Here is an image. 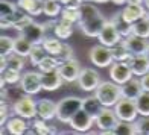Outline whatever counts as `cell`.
<instances>
[{
  "label": "cell",
  "mask_w": 149,
  "mask_h": 135,
  "mask_svg": "<svg viewBox=\"0 0 149 135\" xmlns=\"http://www.w3.org/2000/svg\"><path fill=\"white\" fill-rule=\"evenodd\" d=\"M22 11L23 9L18 5L8 2V0H0V28L2 30L14 28V24L24 15Z\"/></svg>",
  "instance_id": "cell-3"
},
{
  "label": "cell",
  "mask_w": 149,
  "mask_h": 135,
  "mask_svg": "<svg viewBox=\"0 0 149 135\" xmlns=\"http://www.w3.org/2000/svg\"><path fill=\"white\" fill-rule=\"evenodd\" d=\"M46 121L47 120H44V118H35L32 121V127L37 131V134H56V131L53 129V127H50L49 125H46Z\"/></svg>",
  "instance_id": "cell-38"
},
{
  "label": "cell",
  "mask_w": 149,
  "mask_h": 135,
  "mask_svg": "<svg viewBox=\"0 0 149 135\" xmlns=\"http://www.w3.org/2000/svg\"><path fill=\"white\" fill-rule=\"evenodd\" d=\"M82 108V99L76 96H69L64 97L58 102V109H56V118L61 123H69L70 118Z\"/></svg>",
  "instance_id": "cell-4"
},
{
  "label": "cell",
  "mask_w": 149,
  "mask_h": 135,
  "mask_svg": "<svg viewBox=\"0 0 149 135\" xmlns=\"http://www.w3.org/2000/svg\"><path fill=\"white\" fill-rule=\"evenodd\" d=\"M125 20H128L130 23H135L137 20L143 18L146 15V8L145 5H135V3H126L125 8L120 11Z\"/></svg>",
  "instance_id": "cell-19"
},
{
  "label": "cell",
  "mask_w": 149,
  "mask_h": 135,
  "mask_svg": "<svg viewBox=\"0 0 149 135\" xmlns=\"http://www.w3.org/2000/svg\"><path fill=\"white\" fill-rule=\"evenodd\" d=\"M114 134H119V135H132V134H137L135 132V125L134 121H123L120 120L116 129H114Z\"/></svg>",
  "instance_id": "cell-36"
},
{
  "label": "cell",
  "mask_w": 149,
  "mask_h": 135,
  "mask_svg": "<svg viewBox=\"0 0 149 135\" xmlns=\"http://www.w3.org/2000/svg\"><path fill=\"white\" fill-rule=\"evenodd\" d=\"M140 82H141V87H143L145 91H149V71L146 75H143L140 78Z\"/></svg>",
  "instance_id": "cell-46"
},
{
  "label": "cell",
  "mask_w": 149,
  "mask_h": 135,
  "mask_svg": "<svg viewBox=\"0 0 149 135\" xmlns=\"http://www.w3.org/2000/svg\"><path fill=\"white\" fill-rule=\"evenodd\" d=\"M132 33L134 35H139V37H143V38H149V18H148V15H145L143 18H140L135 23H132Z\"/></svg>",
  "instance_id": "cell-29"
},
{
  "label": "cell",
  "mask_w": 149,
  "mask_h": 135,
  "mask_svg": "<svg viewBox=\"0 0 149 135\" xmlns=\"http://www.w3.org/2000/svg\"><path fill=\"white\" fill-rule=\"evenodd\" d=\"M143 87H141V82L140 79H130L128 82H125L122 85V94H123V97H128V99H132L135 100L141 93H143Z\"/></svg>",
  "instance_id": "cell-21"
},
{
  "label": "cell",
  "mask_w": 149,
  "mask_h": 135,
  "mask_svg": "<svg viewBox=\"0 0 149 135\" xmlns=\"http://www.w3.org/2000/svg\"><path fill=\"white\" fill-rule=\"evenodd\" d=\"M17 5L32 17L43 14L44 11V0H17Z\"/></svg>",
  "instance_id": "cell-22"
},
{
  "label": "cell",
  "mask_w": 149,
  "mask_h": 135,
  "mask_svg": "<svg viewBox=\"0 0 149 135\" xmlns=\"http://www.w3.org/2000/svg\"><path fill=\"white\" fill-rule=\"evenodd\" d=\"M111 2L116 5V6H123V5L128 3V0H111Z\"/></svg>",
  "instance_id": "cell-47"
},
{
  "label": "cell",
  "mask_w": 149,
  "mask_h": 135,
  "mask_svg": "<svg viewBox=\"0 0 149 135\" xmlns=\"http://www.w3.org/2000/svg\"><path fill=\"white\" fill-rule=\"evenodd\" d=\"M59 75L61 78L64 79V82H74V80H78L81 71H82V69H81V65L76 59H69V61H64V62L59 64Z\"/></svg>",
  "instance_id": "cell-14"
},
{
  "label": "cell",
  "mask_w": 149,
  "mask_h": 135,
  "mask_svg": "<svg viewBox=\"0 0 149 135\" xmlns=\"http://www.w3.org/2000/svg\"><path fill=\"white\" fill-rule=\"evenodd\" d=\"M100 82H102V80H100L99 73L94 70V69H90V67H85V69H82V71H81V75H79V78H78L79 88L84 90V91H87V93H91V91L94 93Z\"/></svg>",
  "instance_id": "cell-10"
},
{
  "label": "cell",
  "mask_w": 149,
  "mask_h": 135,
  "mask_svg": "<svg viewBox=\"0 0 149 135\" xmlns=\"http://www.w3.org/2000/svg\"><path fill=\"white\" fill-rule=\"evenodd\" d=\"M84 5V0H69L67 5H64L65 8H73V9H81V6Z\"/></svg>",
  "instance_id": "cell-44"
},
{
  "label": "cell",
  "mask_w": 149,
  "mask_h": 135,
  "mask_svg": "<svg viewBox=\"0 0 149 135\" xmlns=\"http://www.w3.org/2000/svg\"><path fill=\"white\" fill-rule=\"evenodd\" d=\"M18 33L23 35L26 39H29L32 44H43L44 41V28L41 23H37V21H32Z\"/></svg>",
  "instance_id": "cell-15"
},
{
  "label": "cell",
  "mask_w": 149,
  "mask_h": 135,
  "mask_svg": "<svg viewBox=\"0 0 149 135\" xmlns=\"http://www.w3.org/2000/svg\"><path fill=\"white\" fill-rule=\"evenodd\" d=\"M6 59H8V67H9V69H14V70H18V71H22L24 69V59H23V56L17 55L15 52L11 53V55H8Z\"/></svg>",
  "instance_id": "cell-39"
},
{
  "label": "cell",
  "mask_w": 149,
  "mask_h": 135,
  "mask_svg": "<svg viewBox=\"0 0 149 135\" xmlns=\"http://www.w3.org/2000/svg\"><path fill=\"white\" fill-rule=\"evenodd\" d=\"M84 2H91V0H84Z\"/></svg>",
  "instance_id": "cell-53"
},
{
  "label": "cell",
  "mask_w": 149,
  "mask_h": 135,
  "mask_svg": "<svg viewBox=\"0 0 149 135\" xmlns=\"http://www.w3.org/2000/svg\"><path fill=\"white\" fill-rule=\"evenodd\" d=\"M114 111H116L119 120H123V121H135L139 116L135 100L128 97H120V100L114 105Z\"/></svg>",
  "instance_id": "cell-9"
},
{
  "label": "cell",
  "mask_w": 149,
  "mask_h": 135,
  "mask_svg": "<svg viewBox=\"0 0 149 135\" xmlns=\"http://www.w3.org/2000/svg\"><path fill=\"white\" fill-rule=\"evenodd\" d=\"M24 120L26 118L20 117V116H15V117H11L5 126L8 127L9 134H12V135H22V134H26V131H28V127H29Z\"/></svg>",
  "instance_id": "cell-23"
},
{
  "label": "cell",
  "mask_w": 149,
  "mask_h": 135,
  "mask_svg": "<svg viewBox=\"0 0 149 135\" xmlns=\"http://www.w3.org/2000/svg\"><path fill=\"white\" fill-rule=\"evenodd\" d=\"M56 58L59 59V62H64V61L73 59V49H72V46H69L67 43H64V44H63V49H61V52L56 55Z\"/></svg>",
  "instance_id": "cell-42"
},
{
  "label": "cell",
  "mask_w": 149,
  "mask_h": 135,
  "mask_svg": "<svg viewBox=\"0 0 149 135\" xmlns=\"http://www.w3.org/2000/svg\"><path fill=\"white\" fill-rule=\"evenodd\" d=\"M93 3H107V2H111V0H91Z\"/></svg>",
  "instance_id": "cell-49"
},
{
  "label": "cell",
  "mask_w": 149,
  "mask_h": 135,
  "mask_svg": "<svg viewBox=\"0 0 149 135\" xmlns=\"http://www.w3.org/2000/svg\"><path fill=\"white\" fill-rule=\"evenodd\" d=\"M32 47H33V44L29 41V39H26L23 35L18 33V37L15 38V41H14V52L17 53V55L23 56V58L29 56Z\"/></svg>",
  "instance_id": "cell-26"
},
{
  "label": "cell",
  "mask_w": 149,
  "mask_h": 135,
  "mask_svg": "<svg viewBox=\"0 0 149 135\" xmlns=\"http://www.w3.org/2000/svg\"><path fill=\"white\" fill-rule=\"evenodd\" d=\"M145 0H128V3H135V5H143Z\"/></svg>",
  "instance_id": "cell-48"
},
{
  "label": "cell",
  "mask_w": 149,
  "mask_h": 135,
  "mask_svg": "<svg viewBox=\"0 0 149 135\" xmlns=\"http://www.w3.org/2000/svg\"><path fill=\"white\" fill-rule=\"evenodd\" d=\"M132 76L134 73L131 70V67L125 61H114L110 65V78L119 85H123L130 79H132Z\"/></svg>",
  "instance_id": "cell-11"
},
{
  "label": "cell",
  "mask_w": 149,
  "mask_h": 135,
  "mask_svg": "<svg viewBox=\"0 0 149 135\" xmlns=\"http://www.w3.org/2000/svg\"><path fill=\"white\" fill-rule=\"evenodd\" d=\"M111 52H113L114 61H128V59L132 56V53L128 50V47L123 43V39H122L120 43H117L116 46H113L111 47Z\"/></svg>",
  "instance_id": "cell-30"
},
{
  "label": "cell",
  "mask_w": 149,
  "mask_h": 135,
  "mask_svg": "<svg viewBox=\"0 0 149 135\" xmlns=\"http://www.w3.org/2000/svg\"><path fill=\"white\" fill-rule=\"evenodd\" d=\"M119 117L114 108H107L104 106L102 111H100L97 116H96V120H94V125L99 127V131L102 134H107V135H111L114 134V129L119 123Z\"/></svg>",
  "instance_id": "cell-5"
},
{
  "label": "cell",
  "mask_w": 149,
  "mask_h": 135,
  "mask_svg": "<svg viewBox=\"0 0 149 135\" xmlns=\"http://www.w3.org/2000/svg\"><path fill=\"white\" fill-rule=\"evenodd\" d=\"M12 111H14L15 116H20L26 120L38 116L37 114V102L29 96V94L18 97L14 102V105H12Z\"/></svg>",
  "instance_id": "cell-8"
},
{
  "label": "cell",
  "mask_w": 149,
  "mask_h": 135,
  "mask_svg": "<svg viewBox=\"0 0 149 135\" xmlns=\"http://www.w3.org/2000/svg\"><path fill=\"white\" fill-rule=\"evenodd\" d=\"M63 39H59L58 37H50V38H44V41H43V46H44V49L46 52L49 53V55H53V56H56L58 53L61 52V49H63Z\"/></svg>",
  "instance_id": "cell-28"
},
{
  "label": "cell",
  "mask_w": 149,
  "mask_h": 135,
  "mask_svg": "<svg viewBox=\"0 0 149 135\" xmlns=\"http://www.w3.org/2000/svg\"><path fill=\"white\" fill-rule=\"evenodd\" d=\"M146 15H148V18H149V11H148V14H146Z\"/></svg>",
  "instance_id": "cell-54"
},
{
  "label": "cell",
  "mask_w": 149,
  "mask_h": 135,
  "mask_svg": "<svg viewBox=\"0 0 149 135\" xmlns=\"http://www.w3.org/2000/svg\"><path fill=\"white\" fill-rule=\"evenodd\" d=\"M135 105H137L139 116L149 117V91H143L140 96L135 99Z\"/></svg>",
  "instance_id": "cell-33"
},
{
  "label": "cell",
  "mask_w": 149,
  "mask_h": 135,
  "mask_svg": "<svg viewBox=\"0 0 149 135\" xmlns=\"http://www.w3.org/2000/svg\"><path fill=\"white\" fill-rule=\"evenodd\" d=\"M20 88L24 94H29V96H33V94H38L43 90V82H41V71H26L23 73L22 80H20Z\"/></svg>",
  "instance_id": "cell-7"
},
{
  "label": "cell",
  "mask_w": 149,
  "mask_h": 135,
  "mask_svg": "<svg viewBox=\"0 0 149 135\" xmlns=\"http://www.w3.org/2000/svg\"><path fill=\"white\" fill-rule=\"evenodd\" d=\"M146 39L148 38H143V37H139V35L131 33V35L123 38V43L126 44L128 50H130L132 55H145L148 46H149V43L146 41Z\"/></svg>",
  "instance_id": "cell-16"
},
{
  "label": "cell",
  "mask_w": 149,
  "mask_h": 135,
  "mask_svg": "<svg viewBox=\"0 0 149 135\" xmlns=\"http://www.w3.org/2000/svg\"><path fill=\"white\" fill-rule=\"evenodd\" d=\"M97 39H99L100 44H104L107 47H113L117 43H120L122 39H123V37L119 33V30L116 29V26L113 24L111 20H107V23L104 24L102 30H100V33L97 35Z\"/></svg>",
  "instance_id": "cell-13"
},
{
  "label": "cell",
  "mask_w": 149,
  "mask_h": 135,
  "mask_svg": "<svg viewBox=\"0 0 149 135\" xmlns=\"http://www.w3.org/2000/svg\"><path fill=\"white\" fill-rule=\"evenodd\" d=\"M90 61L93 65L99 67V69H105L110 67L114 62V56L111 52V47H107L104 44H96L90 49Z\"/></svg>",
  "instance_id": "cell-6"
},
{
  "label": "cell",
  "mask_w": 149,
  "mask_h": 135,
  "mask_svg": "<svg viewBox=\"0 0 149 135\" xmlns=\"http://www.w3.org/2000/svg\"><path fill=\"white\" fill-rule=\"evenodd\" d=\"M2 78L6 80V84H9V85H14V84H17V82L22 80L20 71L18 70H14V69H9V67L2 73Z\"/></svg>",
  "instance_id": "cell-40"
},
{
  "label": "cell",
  "mask_w": 149,
  "mask_h": 135,
  "mask_svg": "<svg viewBox=\"0 0 149 135\" xmlns=\"http://www.w3.org/2000/svg\"><path fill=\"white\" fill-rule=\"evenodd\" d=\"M113 24L116 26V29L119 30V33L122 37H128L132 33V23H130L128 20L123 18V15H122V12H117V14H114L113 18H111Z\"/></svg>",
  "instance_id": "cell-25"
},
{
  "label": "cell",
  "mask_w": 149,
  "mask_h": 135,
  "mask_svg": "<svg viewBox=\"0 0 149 135\" xmlns=\"http://www.w3.org/2000/svg\"><path fill=\"white\" fill-rule=\"evenodd\" d=\"M61 3L58 2V0H44V11H43V14L47 15V17H56L61 14Z\"/></svg>",
  "instance_id": "cell-34"
},
{
  "label": "cell",
  "mask_w": 149,
  "mask_h": 135,
  "mask_svg": "<svg viewBox=\"0 0 149 135\" xmlns=\"http://www.w3.org/2000/svg\"><path fill=\"white\" fill-rule=\"evenodd\" d=\"M56 109H58V103H55L50 99H41L37 102V114H38V117H41L44 120L55 118Z\"/></svg>",
  "instance_id": "cell-18"
},
{
  "label": "cell",
  "mask_w": 149,
  "mask_h": 135,
  "mask_svg": "<svg viewBox=\"0 0 149 135\" xmlns=\"http://www.w3.org/2000/svg\"><path fill=\"white\" fill-rule=\"evenodd\" d=\"M143 5H145V8L149 11V0H145V2H143Z\"/></svg>",
  "instance_id": "cell-50"
},
{
  "label": "cell",
  "mask_w": 149,
  "mask_h": 135,
  "mask_svg": "<svg viewBox=\"0 0 149 135\" xmlns=\"http://www.w3.org/2000/svg\"><path fill=\"white\" fill-rule=\"evenodd\" d=\"M94 94L100 100V103L107 108H114V105L120 100V97H123V94H122V85L116 84L114 80L100 82L96 91H94Z\"/></svg>",
  "instance_id": "cell-2"
},
{
  "label": "cell",
  "mask_w": 149,
  "mask_h": 135,
  "mask_svg": "<svg viewBox=\"0 0 149 135\" xmlns=\"http://www.w3.org/2000/svg\"><path fill=\"white\" fill-rule=\"evenodd\" d=\"M125 62H128V65L131 67L134 76L141 78L149 71V59H148L146 55H132L128 61H125Z\"/></svg>",
  "instance_id": "cell-17"
},
{
  "label": "cell",
  "mask_w": 149,
  "mask_h": 135,
  "mask_svg": "<svg viewBox=\"0 0 149 135\" xmlns=\"http://www.w3.org/2000/svg\"><path fill=\"white\" fill-rule=\"evenodd\" d=\"M9 117V114H8V106H6V102L5 100H2V126H5L6 125V118Z\"/></svg>",
  "instance_id": "cell-45"
},
{
  "label": "cell",
  "mask_w": 149,
  "mask_h": 135,
  "mask_svg": "<svg viewBox=\"0 0 149 135\" xmlns=\"http://www.w3.org/2000/svg\"><path fill=\"white\" fill-rule=\"evenodd\" d=\"M73 33V24L65 21V20L61 18L59 21H56V26H55V35L59 38V39H69Z\"/></svg>",
  "instance_id": "cell-27"
},
{
  "label": "cell",
  "mask_w": 149,
  "mask_h": 135,
  "mask_svg": "<svg viewBox=\"0 0 149 135\" xmlns=\"http://www.w3.org/2000/svg\"><path fill=\"white\" fill-rule=\"evenodd\" d=\"M135 125V132L137 134H149V117L141 116V118L134 121Z\"/></svg>",
  "instance_id": "cell-41"
},
{
  "label": "cell",
  "mask_w": 149,
  "mask_h": 135,
  "mask_svg": "<svg viewBox=\"0 0 149 135\" xmlns=\"http://www.w3.org/2000/svg\"><path fill=\"white\" fill-rule=\"evenodd\" d=\"M102 108H104V105L100 103V100L97 99V96L94 93H93V96L82 99V109L87 111L88 114H91L94 118H96V116L102 111Z\"/></svg>",
  "instance_id": "cell-24"
},
{
  "label": "cell",
  "mask_w": 149,
  "mask_h": 135,
  "mask_svg": "<svg viewBox=\"0 0 149 135\" xmlns=\"http://www.w3.org/2000/svg\"><path fill=\"white\" fill-rule=\"evenodd\" d=\"M105 23H107L105 17L100 14V11L96 6L84 2V5L81 6V18L78 21L79 29L82 30L84 35L90 38L97 37Z\"/></svg>",
  "instance_id": "cell-1"
},
{
  "label": "cell",
  "mask_w": 149,
  "mask_h": 135,
  "mask_svg": "<svg viewBox=\"0 0 149 135\" xmlns=\"http://www.w3.org/2000/svg\"><path fill=\"white\" fill-rule=\"evenodd\" d=\"M145 55L148 56V59H149V46H148V49H146V53H145Z\"/></svg>",
  "instance_id": "cell-52"
},
{
  "label": "cell",
  "mask_w": 149,
  "mask_h": 135,
  "mask_svg": "<svg viewBox=\"0 0 149 135\" xmlns=\"http://www.w3.org/2000/svg\"><path fill=\"white\" fill-rule=\"evenodd\" d=\"M61 18L65 20V21H69L72 24L78 23L79 18H81V9H73V8H65L61 11Z\"/></svg>",
  "instance_id": "cell-37"
},
{
  "label": "cell",
  "mask_w": 149,
  "mask_h": 135,
  "mask_svg": "<svg viewBox=\"0 0 149 135\" xmlns=\"http://www.w3.org/2000/svg\"><path fill=\"white\" fill-rule=\"evenodd\" d=\"M59 59L53 55H47L41 62L38 64V70L41 73H47V71H53V70H58L59 69Z\"/></svg>",
  "instance_id": "cell-31"
},
{
  "label": "cell",
  "mask_w": 149,
  "mask_h": 135,
  "mask_svg": "<svg viewBox=\"0 0 149 135\" xmlns=\"http://www.w3.org/2000/svg\"><path fill=\"white\" fill-rule=\"evenodd\" d=\"M14 41H15V38L2 35V38H0V55L8 56L11 53H14Z\"/></svg>",
  "instance_id": "cell-35"
},
{
  "label": "cell",
  "mask_w": 149,
  "mask_h": 135,
  "mask_svg": "<svg viewBox=\"0 0 149 135\" xmlns=\"http://www.w3.org/2000/svg\"><path fill=\"white\" fill-rule=\"evenodd\" d=\"M58 2H59L61 5H67V2H69V0H58Z\"/></svg>",
  "instance_id": "cell-51"
},
{
  "label": "cell",
  "mask_w": 149,
  "mask_h": 135,
  "mask_svg": "<svg viewBox=\"0 0 149 135\" xmlns=\"http://www.w3.org/2000/svg\"><path fill=\"white\" fill-rule=\"evenodd\" d=\"M94 120H96V118H94L91 114H88L87 111H84L82 108H81V109L70 118L69 126L72 127L74 132H88L91 129Z\"/></svg>",
  "instance_id": "cell-12"
},
{
  "label": "cell",
  "mask_w": 149,
  "mask_h": 135,
  "mask_svg": "<svg viewBox=\"0 0 149 135\" xmlns=\"http://www.w3.org/2000/svg\"><path fill=\"white\" fill-rule=\"evenodd\" d=\"M47 55H49V53L46 52V49H44L43 44H33L32 50H31V55H29V59H31L32 65H37V67H38V64L41 62V61H43Z\"/></svg>",
  "instance_id": "cell-32"
},
{
  "label": "cell",
  "mask_w": 149,
  "mask_h": 135,
  "mask_svg": "<svg viewBox=\"0 0 149 135\" xmlns=\"http://www.w3.org/2000/svg\"><path fill=\"white\" fill-rule=\"evenodd\" d=\"M41 82H43V90L44 91H55L63 85L64 79L61 78L58 70H53V71L41 73Z\"/></svg>",
  "instance_id": "cell-20"
},
{
  "label": "cell",
  "mask_w": 149,
  "mask_h": 135,
  "mask_svg": "<svg viewBox=\"0 0 149 135\" xmlns=\"http://www.w3.org/2000/svg\"><path fill=\"white\" fill-rule=\"evenodd\" d=\"M33 21V18H32V15H29V14H24L22 18L18 20V21L14 24V29L17 30V32H22L26 26H29L31 23Z\"/></svg>",
  "instance_id": "cell-43"
}]
</instances>
